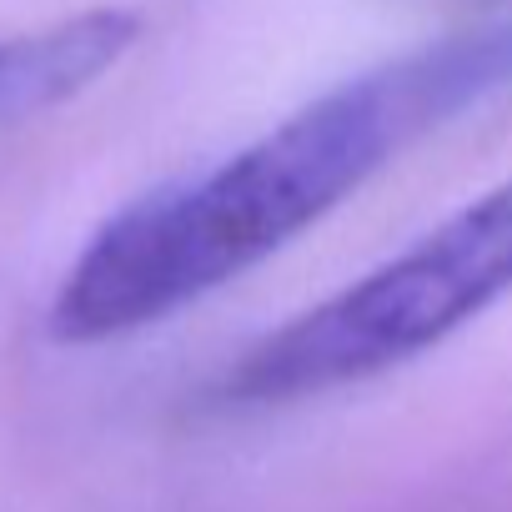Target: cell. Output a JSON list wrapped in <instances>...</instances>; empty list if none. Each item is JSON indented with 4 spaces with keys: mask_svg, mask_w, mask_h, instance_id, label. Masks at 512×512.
Masks as SVG:
<instances>
[{
    "mask_svg": "<svg viewBox=\"0 0 512 512\" xmlns=\"http://www.w3.org/2000/svg\"><path fill=\"white\" fill-rule=\"evenodd\" d=\"M502 91H512V21L342 81L226 161L101 221L51 302V337L91 347L166 322L262 267L407 146Z\"/></svg>",
    "mask_w": 512,
    "mask_h": 512,
    "instance_id": "1",
    "label": "cell"
},
{
    "mask_svg": "<svg viewBox=\"0 0 512 512\" xmlns=\"http://www.w3.org/2000/svg\"><path fill=\"white\" fill-rule=\"evenodd\" d=\"M512 297V176L392 262L251 342L211 387L216 412H267L372 382Z\"/></svg>",
    "mask_w": 512,
    "mask_h": 512,
    "instance_id": "2",
    "label": "cell"
},
{
    "mask_svg": "<svg viewBox=\"0 0 512 512\" xmlns=\"http://www.w3.org/2000/svg\"><path fill=\"white\" fill-rule=\"evenodd\" d=\"M141 36L136 11H81L46 31L0 36V126L96 86Z\"/></svg>",
    "mask_w": 512,
    "mask_h": 512,
    "instance_id": "3",
    "label": "cell"
},
{
    "mask_svg": "<svg viewBox=\"0 0 512 512\" xmlns=\"http://www.w3.org/2000/svg\"><path fill=\"white\" fill-rule=\"evenodd\" d=\"M477 6H497V0H477Z\"/></svg>",
    "mask_w": 512,
    "mask_h": 512,
    "instance_id": "4",
    "label": "cell"
}]
</instances>
